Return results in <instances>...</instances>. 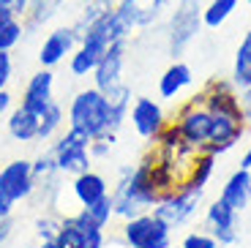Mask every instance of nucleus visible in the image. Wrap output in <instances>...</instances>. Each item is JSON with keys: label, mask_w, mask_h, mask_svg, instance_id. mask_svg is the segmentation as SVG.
Wrapping results in <instances>:
<instances>
[{"label": "nucleus", "mask_w": 251, "mask_h": 248, "mask_svg": "<svg viewBox=\"0 0 251 248\" xmlns=\"http://www.w3.org/2000/svg\"><path fill=\"white\" fill-rule=\"evenodd\" d=\"M202 199H205V188H194V186H177L172 191L161 194L156 205H153V216H158L172 232L186 226L191 218H197V213L202 210Z\"/></svg>", "instance_id": "423d86ee"}, {"label": "nucleus", "mask_w": 251, "mask_h": 248, "mask_svg": "<svg viewBox=\"0 0 251 248\" xmlns=\"http://www.w3.org/2000/svg\"><path fill=\"white\" fill-rule=\"evenodd\" d=\"M202 99H205L207 109L213 112V131H210V145H207L205 153L224 155L243 139L246 125H249L238 90H235L232 82L210 79L202 87Z\"/></svg>", "instance_id": "f257e3e1"}, {"label": "nucleus", "mask_w": 251, "mask_h": 248, "mask_svg": "<svg viewBox=\"0 0 251 248\" xmlns=\"http://www.w3.org/2000/svg\"><path fill=\"white\" fill-rule=\"evenodd\" d=\"M55 240H57V248H104L107 232L85 223L74 213L69 218H60V229H57Z\"/></svg>", "instance_id": "4468645a"}, {"label": "nucleus", "mask_w": 251, "mask_h": 248, "mask_svg": "<svg viewBox=\"0 0 251 248\" xmlns=\"http://www.w3.org/2000/svg\"><path fill=\"white\" fill-rule=\"evenodd\" d=\"M170 125L191 150L205 153L207 145H210V131H213V112L207 109L205 99H202V90L177 106L175 120Z\"/></svg>", "instance_id": "20e7f679"}, {"label": "nucleus", "mask_w": 251, "mask_h": 248, "mask_svg": "<svg viewBox=\"0 0 251 248\" xmlns=\"http://www.w3.org/2000/svg\"><path fill=\"white\" fill-rule=\"evenodd\" d=\"M11 106H14V96H11V90H0V118H6L8 112H11Z\"/></svg>", "instance_id": "c9c22d12"}, {"label": "nucleus", "mask_w": 251, "mask_h": 248, "mask_svg": "<svg viewBox=\"0 0 251 248\" xmlns=\"http://www.w3.org/2000/svg\"><path fill=\"white\" fill-rule=\"evenodd\" d=\"M30 169H33V177H36V183H52V180H57V164H55V155H52V150L47 148L44 153H38L36 158L30 161Z\"/></svg>", "instance_id": "c85d7f7f"}, {"label": "nucleus", "mask_w": 251, "mask_h": 248, "mask_svg": "<svg viewBox=\"0 0 251 248\" xmlns=\"http://www.w3.org/2000/svg\"><path fill=\"white\" fill-rule=\"evenodd\" d=\"M69 188H71V197H74V202L79 207L96 205V202H101L104 197H109V191H112V188H109V180L101 172H96V169L74 174Z\"/></svg>", "instance_id": "f3484780"}, {"label": "nucleus", "mask_w": 251, "mask_h": 248, "mask_svg": "<svg viewBox=\"0 0 251 248\" xmlns=\"http://www.w3.org/2000/svg\"><path fill=\"white\" fill-rule=\"evenodd\" d=\"M120 237L128 248H170L172 229L153 213H139L120 221Z\"/></svg>", "instance_id": "1a4fd4ad"}, {"label": "nucleus", "mask_w": 251, "mask_h": 248, "mask_svg": "<svg viewBox=\"0 0 251 248\" xmlns=\"http://www.w3.org/2000/svg\"><path fill=\"white\" fill-rule=\"evenodd\" d=\"M66 123H69L71 131H76V134H82V137H88V139H96L101 134H107V131H118L112 123V104L93 85L82 87V90L74 93V99L69 101Z\"/></svg>", "instance_id": "7ed1b4c3"}, {"label": "nucleus", "mask_w": 251, "mask_h": 248, "mask_svg": "<svg viewBox=\"0 0 251 248\" xmlns=\"http://www.w3.org/2000/svg\"><path fill=\"white\" fill-rule=\"evenodd\" d=\"M202 27V3L200 0H177L167 22V52L172 60H180L183 52L194 44Z\"/></svg>", "instance_id": "39448f33"}, {"label": "nucleus", "mask_w": 251, "mask_h": 248, "mask_svg": "<svg viewBox=\"0 0 251 248\" xmlns=\"http://www.w3.org/2000/svg\"><path fill=\"white\" fill-rule=\"evenodd\" d=\"M115 145H118V131H107V134L90 139V155H93V161L96 158H107Z\"/></svg>", "instance_id": "7c9ffc66"}, {"label": "nucleus", "mask_w": 251, "mask_h": 248, "mask_svg": "<svg viewBox=\"0 0 251 248\" xmlns=\"http://www.w3.org/2000/svg\"><path fill=\"white\" fill-rule=\"evenodd\" d=\"M55 99V69H38L27 76L25 87H22V99L19 104L33 109L36 115L44 112V106Z\"/></svg>", "instance_id": "dca6fc26"}, {"label": "nucleus", "mask_w": 251, "mask_h": 248, "mask_svg": "<svg viewBox=\"0 0 251 248\" xmlns=\"http://www.w3.org/2000/svg\"><path fill=\"white\" fill-rule=\"evenodd\" d=\"M36 248H57V240H55V237H52V240H38Z\"/></svg>", "instance_id": "58836bf2"}, {"label": "nucleus", "mask_w": 251, "mask_h": 248, "mask_svg": "<svg viewBox=\"0 0 251 248\" xmlns=\"http://www.w3.org/2000/svg\"><path fill=\"white\" fill-rule=\"evenodd\" d=\"M109 197H112L115 218H120V221L134 218L139 213H151L153 205L161 199V188L153 177L151 158L145 155L139 164H123L118 169V180H115Z\"/></svg>", "instance_id": "f03ea898"}, {"label": "nucleus", "mask_w": 251, "mask_h": 248, "mask_svg": "<svg viewBox=\"0 0 251 248\" xmlns=\"http://www.w3.org/2000/svg\"><path fill=\"white\" fill-rule=\"evenodd\" d=\"M170 0H115V14L128 30H145L164 17Z\"/></svg>", "instance_id": "f8f14e48"}, {"label": "nucleus", "mask_w": 251, "mask_h": 248, "mask_svg": "<svg viewBox=\"0 0 251 248\" xmlns=\"http://www.w3.org/2000/svg\"><path fill=\"white\" fill-rule=\"evenodd\" d=\"M11 232H14V221H11V218H6V221H0V248H3V246L8 243Z\"/></svg>", "instance_id": "e433bc0d"}, {"label": "nucleus", "mask_w": 251, "mask_h": 248, "mask_svg": "<svg viewBox=\"0 0 251 248\" xmlns=\"http://www.w3.org/2000/svg\"><path fill=\"white\" fill-rule=\"evenodd\" d=\"M14 79V57L11 52H0V90H6Z\"/></svg>", "instance_id": "473e14b6"}, {"label": "nucleus", "mask_w": 251, "mask_h": 248, "mask_svg": "<svg viewBox=\"0 0 251 248\" xmlns=\"http://www.w3.org/2000/svg\"><path fill=\"white\" fill-rule=\"evenodd\" d=\"M216 161L219 155H210V153H197L191 167H188V174H186V186H194V188H205L210 183L216 172Z\"/></svg>", "instance_id": "5701e85b"}, {"label": "nucleus", "mask_w": 251, "mask_h": 248, "mask_svg": "<svg viewBox=\"0 0 251 248\" xmlns=\"http://www.w3.org/2000/svg\"><path fill=\"white\" fill-rule=\"evenodd\" d=\"M128 123H131L134 134L139 139L153 145L161 137V131L170 125V120H167V112H164V106L156 99H151V96H137L131 101V106H128Z\"/></svg>", "instance_id": "9d476101"}, {"label": "nucleus", "mask_w": 251, "mask_h": 248, "mask_svg": "<svg viewBox=\"0 0 251 248\" xmlns=\"http://www.w3.org/2000/svg\"><path fill=\"white\" fill-rule=\"evenodd\" d=\"M6 131L8 137L19 145H33L38 142V125H41V115H36L33 109L17 104L11 106V112L6 115Z\"/></svg>", "instance_id": "6ab92c4d"}, {"label": "nucleus", "mask_w": 251, "mask_h": 248, "mask_svg": "<svg viewBox=\"0 0 251 248\" xmlns=\"http://www.w3.org/2000/svg\"><path fill=\"white\" fill-rule=\"evenodd\" d=\"M57 229H60V218L52 216V213H44V216H38L33 221V235H36V240H52L57 235Z\"/></svg>", "instance_id": "c756f323"}, {"label": "nucleus", "mask_w": 251, "mask_h": 248, "mask_svg": "<svg viewBox=\"0 0 251 248\" xmlns=\"http://www.w3.org/2000/svg\"><path fill=\"white\" fill-rule=\"evenodd\" d=\"M238 210L216 199L205 207V232L216 237L219 246H235L238 243V235H240V223H238Z\"/></svg>", "instance_id": "2eb2a0df"}, {"label": "nucleus", "mask_w": 251, "mask_h": 248, "mask_svg": "<svg viewBox=\"0 0 251 248\" xmlns=\"http://www.w3.org/2000/svg\"><path fill=\"white\" fill-rule=\"evenodd\" d=\"M76 218H82L85 223H90V226H96V229H109V223L115 221V210H112V197H104L101 202H96V205H88V207H79V213H76Z\"/></svg>", "instance_id": "b1692460"}, {"label": "nucleus", "mask_w": 251, "mask_h": 248, "mask_svg": "<svg viewBox=\"0 0 251 248\" xmlns=\"http://www.w3.org/2000/svg\"><path fill=\"white\" fill-rule=\"evenodd\" d=\"M170 248H183V246H170Z\"/></svg>", "instance_id": "a19ab883"}, {"label": "nucleus", "mask_w": 251, "mask_h": 248, "mask_svg": "<svg viewBox=\"0 0 251 248\" xmlns=\"http://www.w3.org/2000/svg\"><path fill=\"white\" fill-rule=\"evenodd\" d=\"M240 169H249V172H251V148L240 155Z\"/></svg>", "instance_id": "4c0bfd02"}, {"label": "nucleus", "mask_w": 251, "mask_h": 248, "mask_svg": "<svg viewBox=\"0 0 251 248\" xmlns=\"http://www.w3.org/2000/svg\"><path fill=\"white\" fill-rule=\"evenodd\" d=\"M0 3H3V6H8V8L14 6V0H0Z\"/></svg>", "instance_id": "ea45409f"}, {"label": "nucleus", "mask_w": 251, "mask_h": 248, "mask_svg": "<svg viewBox=\"0 0 251 248\" xmlns=\"http://www.w3.org/2000/svg\"><path fill=\"white\" fill-rule=\"evenodd\" d=\"M180 246L183 248H219V243H216V237L210 232H188Z\"/></svg>", "instance_id": "2f4dec72"}, {"label": "nucleus", "mask_w": 251, "mask_h": 248, "mask_svg": "<svg viewBox=\"0 0 251 248\" xmlns=\"http://www.w3.org/2000/svg\"><path fill=\"white\" fill-rule=\"evenodd\" d=\"M38 183L33 177V169L27 158H14V161L0 167V191L11 202H27L36 194Z\"/></svg>", "instance_id": "9b49d317"}, {"label": "nucleus", "mask_w": 251, "mask_h": 248, "mask_svg": "<svg viewBox=\"0 0 251 248\" xmlns=\"http://www.w3.org/2000/svg\"><path fill=\"white\" fill-rule=\"evenodd\" d=\"M50 150L55 155L57 172L66 177H74L79 172L93 169V155H90V139L76 134V131L66 128L60 131L55 139L50 142Z\"/></svg>", "instance_id": "0eeeda50"}, {"label": "nucleus", "mask_w": 251, "mask_h": 248, "mask_svg": "<svg viewBox=\"0 0 251 248\" xmlns=\"http://www.w3.org/2000/svg\"><path fill=\"white\" fill-rule=\"evenodd\" d=\"M235 8H238V0H210L207 6H202V25L207 30H219L235 14Z\"/></svg>", "instance_id": "a878e982"}, {"label": "nucleus", "mask_w": 251, "mask_h": 248, "mask_svg": "<svg viewBox=\"0 0 251 248\" xmlns=\"http://www.w3.org/2000/svg\"><path fill=\"white\" fill-rule=\"evenodd\" d=\"M243 3H249V6H251V0H243Z\"/></svg>", "instance_id": "79ce46f5"}, {"label": "nucleus", "mask_w": 251, "mask_h": 248, "mask_svg": "<svg viewBox=\"0 0 251 248\" xmlns=\"http://www.w3.org/2000/svg\"><path fill=\"white\" fill-rule=\"evenodd\" d=\"M76 44H79V33L74 30V25L50 30L38 47V66L41 69H57L63 60H69V55L76 50Z\"/></svg>", "instance_id": "ddd939ff"}, {"label": "nucleus", "mask_w": 251, "mask_h": 248, "mask_svg": "<svg viewBox=\"0 0 251 248\" xmlns=\"http://www.w3.org/2000/svg\"><path fill=\"white\" fill-rule=\"evenodd\" d=\"M25 19L19 17H8V19H0V52H14L22 36H25Z\"/></svg>", "instance_id": "cd10ccee"}, {"label": "nucleus", "mask_w": 251, "mask_h": 248, "mask_svg": "<svg viewBox=\"0 0 251 248\" xmlns=\"http://www.w3.org/2000/svg\"><path fill=\"white\" fill-rule=\"evenodd\" d=\"M14 207H17V202H11V199L6 197V194L0 191V221L11 218V216H14Z\"/></svg>", "instance_id": "f704fd0d"}, {"label": "nucleus", "mask_w": 251, "mask_h": 248, "mask_svg": "<svg viewBox=\"0 0 251 248\" xmlns=\"http://www.w3.org/2000/svg\"><path fill=\"white\" fill-rule=\"evenodd\" d=\"M238 99H240V106H243L246 123H251V85H246L243 90H238Z\"/></svg>", "instance_id": "72a5a7b5"}, {"label": "nucleus", "mask_w": 251, "mask_h": 248, "mask_svg": "<svg viewBox=\"0 0 251 248\" xmlns=\"http://www.w3.org/2000/svg\"><path fill=\"white\" fill-rule=\"evenodd\" d=\"M194 85V71L183 60H172L158 76V99L164 101H180V96Z\"/></svg>", "instance_id": "a211bd4d"}, {"label": "nucleus", "mask_w": 251, "mask_h": 248, "mask_svg": "<svg viewBox=\"0 0 251 248\" xmlns=\"http://www.w3.org/2000/svg\"><path fill=\"white\" fill-rule=\"evenodd\" d=\"M229 82L235 85V90H243L246 85H251V30H246V36L240 38V44H238Z\"/></svg>", "instance_id": "412c9836"}, {"label": "nucleus", "mask_w": 251, "mask_h": 248, "mask_svg": "<svg viewBox=\"0 0 251 248\" xmlns=\"http://www.w3.org/2000/svg\"><path fill=\"white\" fill-rule=\"evenodd\" d=\"M126 69V41L109 44V50L101 55L99 66L93 69V87H99L107 99H131V87L123 82Z\"/></svg>", "instance_id": "6e6552de"}, {"label": "nucleus", "mask_w": 251, "mask_h": 248, "mask_svg": "<svg viewBox=\"0 0 251 248\" xmlns=\"http://www.w3.org/2000/svg\"><path fill=\"white\" fill-rule=\"evenodd\" d=\"M66 0H30V8L25 14V30H36V27L47 25L52 17L63 8Z\"/></svg>", "instance_id": "393cba45"}, {"label": "nucleus", "mask_w": 251, "mask_h": 248, "mask_svg": "<svg viewBox=\"0 0 251 248\" xmlns=\"http://www.w3.org/2000/svg\"><path fill=\"white\" fill-rule=\"evenodd\" d=\"M219 199L226 202L232 210L243 213L246 207H249V202H251V172L249 169H235V172L224 180Z\"/></svg>", "instance_id": "aec40b11"}, {"label": "nucleus", "mask_w": 251, "mask_h": 248, "mask_svg": "<svg viewBox=\"0 0 251 248\" xmlns=\"http://www.w3.org/2000/svg\"><path fill=\"white\" fill-rule=\"evenodd\" d=\"M112 6H115V0H85L82 8H79V17L74 19V30L76 33L88 30V27L93 25V22H99Z\"/></svg>", "instance_id": "bb28decb"}, {"label": "nucleus", "mask_w": 251, "mask_h": 248, "mask_svg": "<svg viewBox=\"0 0 251 248\" xmlns=\"http://www.w3.org/2000/svg\"><path fill=\"white\" fill-rule=\"evenodd\" d=\"M63 125H66V112H63V106L57 104L55 99L50 101V104L44 106V112H41V125H38V142H52V139L57 137L63 131Z\"/></svg>", "instance_id": "4be33fe9"}]
</instances>
